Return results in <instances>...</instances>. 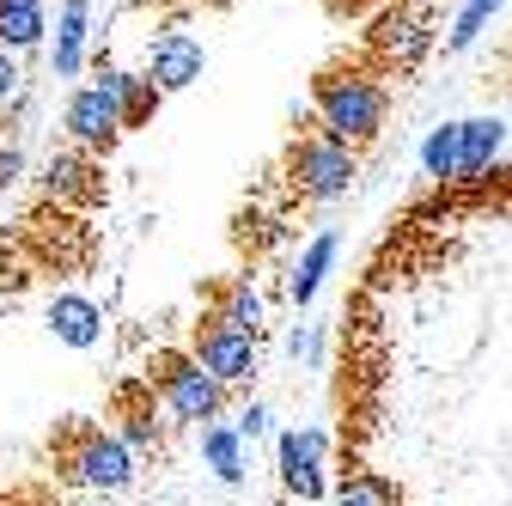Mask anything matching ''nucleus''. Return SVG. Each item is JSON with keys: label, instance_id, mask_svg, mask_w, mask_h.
Listing matches in <instances>:
<instances>
[{"label": "nucleus", "instance_id": "obj_7", "mask_svg": "<svg viewBox=\"0 0 512 506\" xmlns=\"http://www.w3.org/2000/svg\"><path fill=\"white\" fill-rule=\"evenodd\" d=\"M324 458H330V433H324V427H287V433L275 439L281 488H287V494H299V500H330V494H336V482H330Z\"/></svg>", "mask_w": 512, "mask_h": 506}, {"label": "nucleus", "instance_id": "obj_4", "mask_svg": "<svg viewBox=\"0 0 512 506\" xmlns=\"http://www.w3.org/2000/svg\"><path fill=\"white\" fill-rule=\"evenodd\" d=\"M281 177H287V189H293L299 202L324 208V202H342L348 189H354V177H360V153L342 147V141L324 129V122H311L305 135H293Z\"/></svg>", "mask_w": 512, "mask_h": 506}, {"label": "nucleus", "instance_id": "obj_26", "mask_svg": "<svg viewBox=\"0 0 512 506\" xmlns=\"http://www.w3.org/2000/svg\"><path fill=\"white\" fill-rule=\"evenodd\" d=\"M293 354H299V360H317V330H299V336H293Z\"/></svg>", "mask_w": 512, "mask_h": 506}, {"label": "nucleus", "instance_id": "obj_22", "mask_svg": "<svg viewBox=\"0 0 512 506\" xmlns=\"http://www.w3.org/2000/svg\"><path fill=\"white\" fill-rule=\"evenodd\" d=\"M19 171H25V147H19V135H7V122H0V189H13Z\"/></svg>", "mask_w": 512, "mask_h": 506}, {"label": "nucleus", "instance_id": "obj_16", "mask_svg": "<svg viewBox=\"0 0 512 506\" xmlns=\"http://www.w3.org/2000/svg\"><path fill=\"white\" fill-rule=\"evenodd\" d=\"M330 506H409V500H403V488L384 470H342Z\"/></svg>", "mask_w": 512, "mask_h": 506}, {"label": "nucleus", "instance_id": "obj_27", "mask_svg": "<svg viewBox=\"0 0 512 506\" xmlns=\"http://www.w3.org/2000/svg\"><path fill=\"white\" fill-rule=\"evenodd\" d=\"M0 7H43V0H0Z\"/></svg>", "mask_w": 512, "mask_h": 506}, {"label": "nucleus", "instance_id": "obj_17", "mask_svg": "<svg viewBox=\"0 0 512 506\" xmlns=\"http://www.w3.org/2000/svg\"><path fill=\"white\" fill-rule=\"evenodd\" d=\"M500 141H506V122H500V116H470V122H464V159H458V183H476V177L494 165Z\"/></svg>", "mask_w": 512, "mask_h": 506}, {"label": "nucleus", "instance_id": "obj_6", "mask_svg": "<svg viewBox=\"0 0 512 506\" xmlns=\"http://www.w3.org/2000/svg\"><path fill=\"white\" fill-rule=\"evenodd\" d=\"M189 354H196L226 391H232V385H250V378H256V336H244L238 324H226L214 305H202L196 324H189Z\"/></svg>", "mask_w": 512, "mask_h": 506}, {"label": "nucleus", "instance_id": "obj_28", "mask_svg": "<svg viewBox=\"0 0 512 506\" xmlns=\"http://www.w3.org/2000/svg\"><path fill=\"white\" fill-rule=\"evenodd\" d=\"M415 7H427V0H415Z\"/></svg>", "mask_w": 512, "mask_h": 506}, {"label": "nucleus", "instance_id": "obj_23", "mask_svg": "<svg viewBox=\"0 0 512 506\" xmlns=\"http://www.w3.org/2000/svg\"><path fill=\"white\" fill-rule=\"evenodd\" d=\"M19 98H25V74H19V61H13L7 49H0V110L19 104Z\"/></svg>", "mask_w": 512, "mask_h": 506}, {"label": "nucleus", "instance_id": "obj_11", "mask_svg": "<svg viewBox=\"0 0 512 506\" xmlns=\"http://www.w3.org/2000/svg\"><path fill=\"white\" fill-rule=\"evenodd\" d=\"M202 68H208V55H202V43L189 37V31H159L153 49H147V80H153L165 98L183 92V86H196Z\"/></svg>", "mask_w": 512, "mask_h": 506}, {"label": "nucleus", "instance_id": "obj_25", "mask_svg": "<svg viewBox=\"0 0 512 506\" xmlns=\"http://www.w3.org/2000/svg\"><path fill=\"white\" fill-rule=\"evenodd\" d=\"M232 427H238L244 439H263V433H269V409H263V403H250V409H244Z\"/></svg>", "mask_w": 512, "mask_h": 506}, {"label": "nucleus", "instance_id": "obj_15", "mask_svg": "<svg viewBox=\"0 0 512 506\" xmlns=\"http://www.w3.org/2000/svg\"><path fill=\"white\" fill-rule=\"evenodd\" d=\"M202 305H214L226 324H238L244 336H256L263 342V299H256V287L250 281H208V293H202Z\"/></svg>", "mask_w": 512, "mask_h": 506}, {"label": "nucleus", "instance_id": "obj_8", "mask_svg": "<svg viewBox=\"0 0 512 506\" xmlns=\"http://www.w3.org/2000/svg\"><path fill=\"white\" fill-rule=\"evenodd\" d=\"M61 129H68V141L80 147V153H110L128 129H122V104L104 92V86H80L74 98H68V110H61Z\"/></svg>", "mask_w": 512, "mask_h": 506}, {"label": "nucleus", "instance_id": "obj_14", "mask_svg": "<svg viewBox=\"0 0 512 506\" xmlns=\"http://www.w3.org/2000/svg\"><path fill=\"white\" fill-rule=\"evenodd\" d=\"M92 25V0H61V19H55V80H74L86 68V31Z\"/></svg>", "mask_w": 512, "mask_h": 506}, {"label": "nucleus", "instance_id": "obj_13", "mask_svg": "<svg viewBox=\"0 0 512 506\" xmlns=\"http://www.w3.org/2000/svg\"><path fill=\"white\" fill-rule=\"evenodd\" d=\"M49 330H55V342H68V348H98L104 311L86 293H55L49 299Z\"/></svg>", "mask_w": 512, "mask_h": 506}, {"label": "nucleus", "instance_id": "obj_10", "mask_svg": "<svg viewBox=\"0 0 512 506\" xmlns=\"http://www.w3.org/2000/svg\"><path fill=\"white\" fill-rule=\"evenodd\" d=\"M43 196L49 202H74V208H98L104 202V165L80 147H61L43 165Z\"/></svg>", "mask_w": 512, "mask_h": 506}, {"label": "nucleus", "instance_id": "obj_2", "mask_svg": "<svg viewBox=\"0 0 512 506\" xmlns=\"http://www.w3.org/2000/svg\"><path fill=\"white\" fill-rule=\"evenodd\" d=\"M49 464H55L61 482L92 488V494H122L128 482H135V470H141L122 433H104V427H92L80 415H68L49 433Z\"/></svg>", "mask_w": 512, "mask_h": 506}, {"label": "nucleus", "instance_id": "obj_12", "mask_svg": "<svg viewBox=\"0 0 512 506\" xmlns=\"http://www.w3.org/2000/svg\"><path fill=\"white\" fill-rule=\"evenodd\" d=\"M92 86H104V92L122 104V129H147L153 110L165 104V92H159L147 74H122L116 61H104V55H98V80H92Z\"/></svg>", "mask_w": 512, "mask_h": 506}, {"label": "nucleus", "instance_id": "obj_19", "mask_svg": "<svg viewBox=\"0 0 512 506\" xmlns=\"http://www.w3.org/2000/svg\"><path fill=\"white\" fill-rule=\"evenodd\" d=\"M330 263H336V232L324 226L311 244H305V257L293 263V281H287V293H293V305H311L317 299V287H324V275H330Z\"/></svg>", "mask_w": 512, "mask_h": 506}, {"label": "nucleus", "instance_id": "obj_1", "mask_svg": "<svg viewBox=\"0 0 512 506\" xmlns=\"http://www.w3.org/2000/svg\"><path fill=\"white\" fill-rule=\"evenodd\" d=\"M311 110H317V122L342 141V147H372L378 141V129H384V116H391V92H384V80L366 68H324L317 74V86H311Z\"/></svg>", "mask_w": 512, "mask_h": 506}, {"label": "nucleus", "instance_id": "obj_21", "mask_svg": "<svg viewBox=\"0 0 512 506\" xmlns=\"http://www.w3.org/2000/svg\"><path fill=\"white\" fill-rule=\"evenodd\" d=\"M500 7H506V0H470V7L458 13V25H452V37H445V49H452V55H458V49H470V43L482 37V25H488Z\"/></svg>", "mask_w": 512, "mask_h": 506}, {"label": "nucleus", "instance_id": "obj_5", "mask_svg": "<svg viewBox=\"0 0 512 506\" xmlns=\"http://www.w3.org/2000/svg\"><path fill=\"white\" fill-rule=\"evenodd\" d=\"M433 49V19L415 0H384V13L366 19V43H360V61L378 74V80H397V74H415L421 55Z\"/></svg>", "mask_w": 512, "mask_h": 506}, {"label": "nucleus", "instance_id": "obj_3", "mask_svg": "<svg viewBox=\"0 0 512 506\" xmlns=\"http://www.w3.org/2000/svg\"><path fill=\"white\" fill-rule=\"evenodd\" d=\"M141 378L153 385V397L165 403V415L177 427H214L220 409H226V385L189 348H153Z\"/></svg>", "mask_w": 512, "mask_h": 506}, {"label": "nucleus", "instance_id": "obj_9", "mask_svg": "<svg viewBox=\"0 0 512 506\" xmlns=\"http://www.w3.org/2000/svg\"><path fill=\"white\" fill-rule=\"evenodd\" d=\"M116 421H122V439H128V452L135 458H159L165 452V421H159V397L147 378H128V385H116Z\"/></svg>", "mask_w": 512, "mask_h": 506}, {"label": "nucleus", "instance_id": "obj_24", "mask_svg": "<svg viewBox=\"0 0 512 506\" xmlns=\"http://www.w3.org/2000/svg\"><path fill=\"white\" fill-rule=\"evenodd\" d=\"M324 13H330V19H360V13L378 19L384 7H378V0H324Z\"/></svg>", "mask_w": 512, "mask_h": 506}, {"label": "nucleus", "instance_id": "obj_20", "mask_svg": "<svg viewBox=\"0 0 512 506\" xmlns=\"http://www.w3.org/2000/svg\"><path fill=\"white\" fill-rule=\"evenodd\" d=\"M458 159H464V122H445V129H433L427 147H421V171L445 183V177H458Z\"/></svg>", "mask_w": 512, "mask_h": 506}, {"label": "nucleus", "instance_id": "obj_18", "mask_svg": "<svg viewBox=\"0 0 512 506\" xmlns=\"http://www.w3.org/2000/svg\"><path fill=\"white\" fill-rule=\"evenodd\" d=\"M202 458H208V470L226 482V488H238L244 482V433L232 427V421H214V427H202Z\"/></svg>", "mask_w": 512, "mask_h": 506}]
</instances>
